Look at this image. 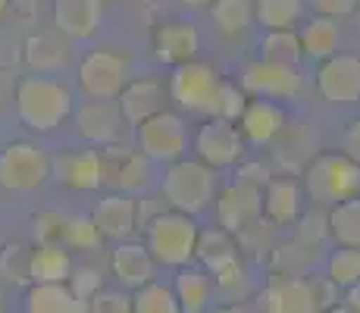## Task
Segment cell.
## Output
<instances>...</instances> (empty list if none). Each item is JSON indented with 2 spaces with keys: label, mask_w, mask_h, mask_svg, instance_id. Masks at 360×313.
Wrapping results in <instances>:
<instances>
[{
  "label": "cell",
  "mask_w": 360,
  "mask_h": 313,
  "mask_svg": "<svg viewBox=\"0 0 360 313\" xmlns=\"http://www.w3.org/2000/svg\"><path fill=\"white\" fill-rule=\"evenodd\" d=\"M354 16H357V32H360V4H357V10H354Z\"/></svg>",
  "instance_id": "56"
},
{
  "label": "cell",
  "mask_w": 360,
  "mask_h": 313,
  "mask_svg": "<svg viewBox=\"0 0 360 313\" xmlns=\"http://www.w3.org/2000/svg\"><path fill=\"white\" fill-rule=\"evenodd\" d=\"M342 151H345V157H348L351 163L360 166V120H354V122L348 125V129H345Z\"/></svg>",
  "instance_id": "49"
},
{
  "label": "cell",
  "mask_w": 360,
  "mask_h": 313,
  "mask_svg": "<svg viewBox=\"0 0 360 313\" xmlns=\"http://www.w3.org/2000/svg\"><path fill=\"white\" fill-rule=\"evenodd\" d=\"M329 238L338 248H357L360 250V198L342 200L329 210L326 217Z\"/></svg>",
  "instance_id": "31"
},
{
  "label": "cell",
  "mask_w": 360,
  "mask_h": 313,
  "mask_svg": "<svg viewBox=\"0 0 360 313\" xmlns=\"http://www.w3.org/2000/svg\"><path fill=\"white\" fill-rule=\"evenodd\" d=\"M310 4L320 10V16L338 19V16H348V13H354L360 0H310Z\"/></svg>",
  "instance_id": "48"
},
{
  "label": "cell",
  "mask_w": 360,
  "mask_h": 313,
  "mask_svg": "<svg viewBox=\"0 0 360 313\" xmlns=\"http://www.w3.org/2000/svg\"><path fill=\"white\" fill-rule=\"evenodd\" d=\"M16 97V79H13V69H0V113L13 103Z\"/></svg>",
  "instance_id": "50"
},
{
  "label": "cell",
  "mask_w": 360,
  "mask_h": 313,
  "mask_svg": "<svg viewBox=\"0 0 360 313\" xmlns=\"http://www.w3.org/2000/svg\"><path fill=\"white\" fill-rule=\"evenodd\" d=\"M75 125H79V135L91 144H116L122 132V116L116 101H85L75 110Z\"/></svg>",
  "instance_id": "17"
},
{
  "label": "cell",
  "mask_w": 360,
  "mask_h": 313,
  "mask_svg": "<svg viewBox=\"0 0 360 313\" xmlns=\"http://www.w3.org/2000/svg\"><path fill=\"white\" fill-rule=\"evenodd\" d=\"M195 151H198L200 163L210 166V170H217V166H232L245 154V138H241L238 125L210 116V120L198 129Z\"/></svg>",
  "instance_id": "11"
},
{
  "label": "cell",
  "mask_w": 360,
  "mask_h": 313,
  "mask_svg": "<svg viewBox=\"0 0 360 313\" xmlns=\"http://www.w3.org/2000/svg\"><path fill=\"white\" fill-rule=\"evenodd\" d=\"M213 23L223 34H245L254 23V4L251 0H213Z\"/></svg>",
  "instance_id": "33"
},
{
  "label": "cell",
  "mask_w": 360,
  "mask_h": 313,
  "mask_svg": "<svg viewBox=\"0 0 360 313\" xmlns=\"http://www.w3.org/2000/svg\"><path fill=\"white\" fill-rule=\"evenodd\" d=\"M260 313H316L307 279L273 276L260 295Z\"/></svg>",
  "instance_id": "20"
},
{
  "label": "cell",
  "mask_w": 360,
  "mask_h": 313,
  "mask_svg": "<svg viewBox=\"0 0 360 313\" xmlns=\"http://www.w3.org/2000/svg\"><path fill=\"white\" fill-rule=\"evenodd\" d=\"M22 57L38 75L44 72H60L69 63V47L60 38V32H32L22 44Z\"/></svg>",
  "instance_id": "24"
},
{
  "label": "cell",
  "mask_w": 360,
  "mask_h": 313,
  "mask_svg": "<svg viewBox=\"0 0 360 313\" xmlns=\"http://www.w3.org/2000/svg\"><path fill=\"white\" fill-rule=\"evenodd\" d=\"M301 176L304 191L316 204L335 207L342 200L360 198V166L351 163L345 154H316Z\"/></svg>",
  "instance_id": "4"
},
{
  "label": "cell",
  "mask_w": 360,
  "mask_h": 313,
  "mask_svg": "<svg viewBox=\"0 0 360 313\" xmlns=\"http://www.w3.org/2000/svg\"><path fill=\"white\" fill-rule=\"evenodd\" d=\"M138 151L150 163H176L188 151V129L182 116L176 113H157L148 122L138 125Z\"/></svg>",
  "instance_id": "8"
},
{
  "label": "cell",
  "mask_w": 360,
  "mask_h": 313,
  "mask_svg": "<svg viewBox=\"0 0 360 313\" xmlns=\"http://www.w3.org/2000/svg\"><path fill=\"white\" fill-rule=\"evenodd\" d=\"M110 267H113V276L120 279L126 288H141L148 282H157V263L154 257L148 254L144 245H135V241H120L110 254Z\"/></svg>",
  "instance_id": "23"
},
{
  "label": "cell",
  "mask_w": 360,
  "mask_h": 313,
  "mask_svg": "<svg viewBox=\"0 0 360 313\" xmlns=\"http://www.w3.org/2000/svg\"><path fill=\"white\" fill-rule=\"evenodd\" d=\"M116 107L126 125H141L150 116L163 113V85L157 79H129L122 94L116 97Z\"/></svg>",
  "instance_id": "18"
},
{
  "label": "cell",
  "mask_w": 360,
  "mask_h": 313,
  "mask_svg": "<svg viewBox=\"0 0 360 313\" xmlns=\"http://www.w3.org/2000/svg\"><path fill=\"white\" fill-rule=\"evenodd\" d=\"M316 88L329 103H357L360 101V57L335 53L323 60L316 72Z\"/></svg>",
  "instance_id": "13"
},
{
  "label": "cell",
  "mask_w": 360,
  "mask_h": 313,
  "mask_svg": "<svg viewBox=\"0 0 360 313\" xmlns=\"http://www.w3.org/2000/svg\"><path fill=\"white\" fill-rule=\"evenodd\" d=\"M269 179H273V170H269L263 160H254V163H241V170H238V182L257 188V191H263V188L269 185Z\"/></svg>",
  "instance_id": "47"
},
{
  "label": "cell",
  "mask_w": 360,
  "mask_h": 313,
  "mask_svg": "<svg viewBox=\"0 0 360 313\" xmlns=\"http://www.w3.org/2000/svg\"><path fill=\"white\" fill-rule=\"evenodd\" d=\"M160 191H163V200L169 204V210L185 213V217H198L200 210L210 207L213 194H217V176L200 160L182 157L166 166Z\"/></svg>",
  "instance_id": "3"
},
{
  "label": "cell",
  "mask_w": 360,
  "mask_h": 313,
  "mask_svg": "<svg viewBox=\"0 0 360 313\" xmlns=\"http://www.w3.org/2000/svg\"><path fill=\"white\" fill-rule=\"evenodd\" d=\"M210 273H204L200 267H182L176 276V285H172V295L179 301V310L182 313H204L207 304H210Z\"/></svg>",
  "instance_id": "28"
},
{
  "label": "cell",
  "mask_w": 360,
  "mask_h": 313,
  "mask_svg": "<svg viewBox=\"0 0 360 313\" xmlns=\"http://www.w3.org/2000/svg\"><path fill=\"white\" fill-rule=\"evenodd\" d=\"M245 107H248V94L238 85H232V82H223L219 85V101H217V120L235 122L245 113Z\"/></svg>",
  "instance_id": "41"
},
{
  "label": "cell",
  "mask_w": 360,
  "mask_h": 313,
  "mask_svg": "<svg viewBox=\"0 0 360 313\" xmlns=\"http://www.w3.org/2000/svg\"><path fill=\"white\" fill-rule=\"evenodd\" d=\"M326 313H351V310H348V307H338V304H335V307H329Z\"/></svg>",
  "instance_id": "55"
},
{
  "label": "cell",
  "mask_w": 360,
  "mask_h": 313,
  "mask_svg": "<svg viewBox=\"0 0 360 313\" xmlns=\"http://www.w3.org/2000/svg\"><path fill=\"white\" fill-rule=\"evenodd\" d=\"M144 235H148L144 248L154 257L157 267L182 269L195 260L200 229H198L195 217H185V213H176V210H163L144 226Z\"/></svg>",
  "instance_id": "2"
},
{
  "label": "cell",
  "mask_w": 360,
  "mask_h": 313,
  "mask_svg": "<svg viewBox=\"0 0 360 313\" xmlns=\"http://www.w3.org/2000/svg\"><path fill=\"white\" fill-rule=\"evenodd\" d=\"M51 176L75 191H94L103 185V166L98 151H63L51 160Z\"/></svg>",
  "instance_id": "15"
},
{
  "label": "cell",
  "mask_w": 360,
  "mask_h": 313,
  "mask_svg": "<svg viewBox=\"0 0 360 313\" xmlns=\"http://www.w3.org/2000/svg\"><path fill=\"white\" fill-rule=\"evenodd\" d=\"M326 279L335 288H354L360 282V250L357 248H335L326 260Z\"/></svg>",
  "instance_id": "37"
},
{
  "label": "cell",
  "mask_w": 360,
  "mask_h": 313,
  "mask_svg": "<svg viewBox=\"0 0 360 313\" xmlns=\"http://www.w3.org/2000/svg\"><path fill=\"white\" fill-rule=\"evenodd\" d=\"M88 304L69 291V285H29L25 313H85Z\"/></svg>",
  "instance_id": "29"
},
{
  "label": "cell",
  "mask_w": 360,
  "mask_h": 313,
  "mask_svg": "<svg viewBox=\"0 0 360 313\" xmlns=\"http://www.w3.org/2000/svg\"><path fill=\"white\" fill-rule=\"evenodd\" d=\"M301 13V0H254V19L266 32H295Z\"/></svg>",
  "instance_id": "32"
},
{
  "label": "cell",
  "mask_w": 360,
  "mask_h": 313,
  "mask_svg": "<svg viewBox=\"0 0 360 313\" xmlns=\"http://www.w3.org/2000/svg\"><path fill=\"white\" fill-rule=\"evenodd\" d=\"M101 25V0H53V29L72 41H85Z\"/></svg>",
  "instance_id": "21"
},
{
  "label": "cell",
  "mask_w": 360,
  "mask_h": 313,
  "mask_svg": "<svg viewBox=\"0 0 360 313\" xmlns=\"http://www.w3.org/2000/svg\"><path fill=\"white\" fill-rule=\"evenodd\" d=\"M219 85H223V79H219V72L213 66H207V63H185V66H176V72H172L169 94L188 113L217 116Z\"/></svg>",
  "instance_id": "5"
},
{
  "label": "cell",
  "mask_w": 360,
  "mask_h": 313,
  "mask_svg": "<svg viewBox=\"0 0 360 313\" xmlns=\"http://www.w3.org/2000/svg\"><path fill=\"white\" fill-rule=\"evenodd\" d=\"M103 245V238L94 229L91 217H66V235H63V248H79V250H98Z\"/></svg>",
  "instance_id": "39"
},
{
  "label": "cell",
  "mask_w": 360,
  "mask_h": 313,
  "mask_svg": "<svg viewBox=\"0 0 360 313\" xmlns=\"http://www.w3.org/2000/svg\"><path fill=\"white\" fill-rule=\"evenodd\" d=\"M217 313H245V310H241V307H238V304H229V307H219Z\"/></svg>",
  "instance_id": "53"
},
{
  "label": "cell",
  "mask_w": 360,
  "mask_h": 313,
  "mask_svg": "<svg viewBox=\"0 0 360 313\" xmlns=\"http://www.w3.org/2000/svg\"><path fill=\"white\" fill-rule=\"evenodd\" d=\"M182 6H188V10H198V6H207V4H213V0H179Z\"/></svg>",
  "instance_id": "52"
},
{
  "label": "cell",
  "mask_w": 360,
  "mask_h": 313,
  "mask_svg": "<svg viewBox=\"0 0 360 313\" xmlns=\"http://www.w3.org/2000/svg\"><path fill=\"white\" fill-rule=\"evenodd\" d=\"M29 248L4 245L0 248V279L10 285H32L29 279Z\"/></svg>",
  "instance_id": "38"
},
{
  "label": "cell",
  "mask_w": 360,
  "mask_h": 313,
  "mask_svg": "<svg viewBox=\"0 0 360 313\" xmlns=\"http://www.w3.org/2000/svg\"><path fill=\"white\" fill-rule=\"evenodd\" d=\"M103 166V182L116 188V194H131L141 191L150 182V160L135 148L126 144H107L101 154Z\"/></svg>",
  "instance_id": "10"
},
{
  "label": "cell",
  "mask_w": 360,
  "mask_h": 313,
  "mask_svg": "<svg viewBox=\"0 0 360 313\" xmlns=\"http://www.w3.org/2000/svg\"><path fill=\"white\" fill-rule=\"evenodd\" d=\"M198 51H200V34L191 23H166L154 34V53L166 66L195 63Z\"/></svg>",
  "instance_id": "19"
},
{
  "label": "cell",
  "mask_w": 360,
  "mask_h": 313,
  "mask_svg": "<svg viewBox=\"0 0 360 313\" xmlns=\"http://www.w3.org/2000/svg\"><path fill=\"white\" fill-rule=\"evenodd\" d=\"M314 260H316V250L297 245V241H288V245H279L273 250L276 276H288V279H307Z\"/></svg>",
  "instance_id": "34"
},
{
  "label": "cell",
  "mask_w": 360,
  "mask_h": 313,
  "mask_svg": "<svg viewBox=\"0 0 360 313\" xmlns=\"http://www.w3.org/2000/svg\"><path fill=\"white\" fill-rule=\"evenodd\" d=\"M329 238V226H326V217H320V213H307V217L301 219V226H297V235L295 241L304 248H314L320 250V245Z\"/></svg>",
  "instance_id": "42"
},
{
  "label": "cell",
  "mask_w": 360,
  "mask_h": 313,
  "mask_svg": "<svg viewBox=\"0 0 360 313\" xmlns=\"http://www.w3.org/2000/svg\"><path fill=\"white\" fill-rule=\"evenodd\" d=\"M6 10H10V0H0V23L6 19Z\"/></svg>",
  "instance_id": "54"
},
{
  "label": "cell",
  "mask_w": 360,
  "mask_h": 313,
  "mask_svg": "<svg viewBox=\"0 0 360 313\" xmlns=\"http://www.w3.org/2000/svg\"><path fill=\"white\" fill-rule=\"evenodd\" d=\"M0 248H4V241H0Z\"/></svg>",
  "instance_id": "58"
},
{
  "label": "cell",
  "mask_w": 360,
  "mask_h": 313,
  "mask_svg": "<svg viewBox=\"0 0 360 313\" xmlns=\"http://www.w3.org/2000/svg\"><path fill=\"white\" fill-rule=\"evenodd\" d=\"M0 307H4V288H0Z\"/></svg>",
  "instance_id": "57"
},
{
  "label": "cell",
  "mask_w": 360,
  "mask_h": 313,
  "mask_svg": "<svg viewBox=\"0 0 360 313\" xmlns=\"http://www.w3.org/2000/svg\"><path fill=\"white\" fill-rule=\"evenodd\" d=\"M16 113L32 132H53L72 113V91L51 75H22L16 82Z\"/></svg>",
  "instance_id": "1"
},
{
  "label": "cell",
  "mask_w": 360,
  "mask_h": 313,
  "mask_svg": "<svg viewBox=\"0 0 360 313\" xmlns=\"http://www.w3.org/2000/svg\"><path fill=\"white\" fill-rule=\"evenodd\" d=\"M307 285H310V298H314V310L316 313H326L329 307H335L338 304V288L326 279V276H310Z\"/></svg>",
  "instance_id": "45"
},
{
  "label": "cell",
  "mask_w": 360,
  "mask_h": 313,
  "mask_svg": "<svg viewBox=\"0 0 360 313\" xmlns=\"http://www.w3.org/2000/svg\"><path fill=\"white\" fill-rule=\"evenodd\" d=\"M85 313H131V298L122 295V291H110L103 288L88 301Z\"/></svg>",
  "instance_id": "44"
},
{
  "label": "cell",
  "mask_w": 360,
  "mask_h": 313,
  "mask_svg": "<svg viewBox=\"0 0 360 313\" xmlns=\"http://www.w3.org/2000/svg\"><path fill=\"white\" fill-rule=\"evenodd\" d=\"M131 313H182V310H179V301L169 285L148 282L141 288H135V295H131Z\"/></svg>",
  "instance_id": "36"
},
{
  "label": "cell",
  "mask_w": 360,
  "mask_h": 313,
  "mask_svg": "<svg viewBox=\"0 0 360 313\" xmlns=\"http://www.w3.org/2000/svg\"><path fill=\"white\" fill-rule=\"evenodd\" d=\"M301 41L297 32H266L260 38V60L263 63H279V66H295L301 60Z\"/></svg>",
  "instance_id": "35"
},
{
  "label": "cell",
  "mask_w": 360,
  "mask_h": 313,
  "mask_svg": "<svg viewBox=\"0 0 360 313\" xmlns=\"http://www.w3.org/2000/svg\"><path fill=\"white\" fill-rule=\"evenodd\" d=\"M91 222L103 241H126L138 229V204L129 194H107L98 200Z\"/></svg>",
  "instance_id": "16"
},
{
  "label": "cell",
  "mask_w": 360,
  "mask_h": 313,
  "mask_svg": "<svg viewBox=\"0 0 360 313\" xmlns=\"http://www.w3.org/2000/svg\"><path fill=\"white\" fill-rule=\"evenodd\" d=\"M69 291H72L79 301H91L98 291H103V276H101V269H79V273H72L69 276Z\"/></svg>",
  "instance_id": "43"
},
{
  "label": "cell",
  "mask_w": 360,
  "mask_h": 313,
  "mask_svg": "<svg viewBox=\"0 0 360 313\" xmlns=\"http://www.w3.org/2000/svg\"><path fill=\"white\" fill-rule=\"evenodd\" d=\"M51 179V157L32 141H13L0 151V188L34 191Z\"/></svg>",
  "instance_id": "6"
},
{
  "label": "cell",
  "mask_w": 360,
  "mask_h": 313,
  "mask_svg": "<svg viewBox=\"0 0 360 313\" xmlns=\"http://www.w3.org/2000/svg\"><path fill=\"white\" fill-rule=\"evenodd\" d=\"M32 232L38 245H60L63 248V235H66V217L57 210H44L38 213L32 222Z\"/></svg>",
  "instance_id": "40"
},
{
  "label": "cell",
  "mask_w": 360,
  "mask_h": 313,
  "mask_svg": "<svg viewBox=\"0 0 360 313\" xmlns=\"http://www.w3.org/2000/svg\"><path fill=\"white\" fill-rule=\"evenodd\" d=\"M195 257L204 263V267H200L204 273L217 276L219 269L238 263V241H235V235H229L226 229H210V232H200L198 235Z\"/></svg>",
  "instance_id": "27"
},
{
  "label": "cell",
  "mask_w": 360,
  "mask_h": 313,
  "mask_svg": "<svg viewBox=\"0 0 360 313\" xmlns=\"http://www.w3.org/2000/svg\"><path fill=\"white\" fill-rule=\"evenodd\" d=\"M129 85V60L113 51H91L79 63V88L88 101H116Z\"/></svg>",
  "instance_id": "7"
},
{
  "label": "cell",
  "mask_w": 360,
  "mask_h": 313,
  "mask_svg": "<svg viewBox=\"0 0 360 313\" xmlns=\"http://www.w3.org/2000/svg\"><path fill=\"white\" fill-rule=\"evenodd\" d=\"M288 122L285 110L273 101H248L245 113L238 116V132L241 138H248L251 144H273V138L282 132V125Z\"/></svg>",
  "instance_id": "22"
},
{
  "label": "cell",
  "mask_w": 360,
  "mask_h": 313,
  "mask_svg": "<svg viewBox=\"0 0 360 313\" xmlns=\"http://www.w3.org/2000/svg\"><path fill=\"white\" fill-rule=\"evenodd\" d=\"M6 23L16 25V29H32V25L38 23V4H34V0H10Z\"/></svg>",
  "instance_id": "46"
},
{
  "label": "cell",
  "mask_w": 360,
  "mask_h": 313,
  "mask_svg": "<svg viewBox=\"0 0 360 313\" xmlns=\"http://www.w3.org/2000/svg\"><path fill=\"white\" fill-rule=\"evenodd\" d=\"M260 217H263V191L241 182H232L229 188H223V194L217 200L219 229H226L229 235H241Z\"/></svg>",
  "instance_id": "12"
},
{
  "label": "cell",
  "mask_w": 360,
  "mask_h": 313,
  "mask_svg": "<svg viewBox=\"0 0 360 313\" xmlns=\"http://www.w3.org/2000/svg\"><path fill=\"white\" fill-rule=\"evenodd\" d=\"M241 91L254 101H295L301 94V75L295 66L254 60L241 69Z\"/></svg>",
  "instance_id": "9"
},
{
  "label": "cell",
  "mask_w": 360,
  "mask_h": 313,
  "mask_svg": "<svg viewBox=\"0 0 360 313\" xmlns=\"http://www.w3.org/2000/svg\"><path fill=\"white\" fill-rule=\"evenodd\" d=\"M72 276L69 250L60 245H38L29 254V279L32 285H66Z\"/></svg>",
  "instance_id": "25"
},
{
  "label": "cell",
  "mask_w": 360,
  "mask_h": 313,
  "mask_svg": "<svg viewBox=\"0 0 360 313\" xmlns=\"http://www.w3.org/2000/svg\"><path fill=\"white\" fill-rule=\"evenodd\" d=\"M348 310L360 313V282L354 285V288H348Z\"/></svg>",
  "instance_id": "51"
},
{
  "label": "cell",
  "mask_w": 360,
  "mask_h": 313,
  "mask_svg": "<svg viewBox=\"0 0 360 313\" xmlns=\"http://www.w3.org/2000/svg\"><path fill=\"white\" fill-rule=\"evenodd\" d=\"M276 144V163L295 176V172H304L310 166V160L316 157V129L310 122H285L282 132L273 138Z\"/></svg>",
  "instance_id": "14"
},
{
  "label": "cell",
  "mask_w": 360,
  "mask_h": 313,
  "mask_svg": "<svg viewBox=\"0 0 360 313\" xmlns=\"http://www.w3.org/2000/svg\"><path fill=\"white\" fill-rule=\"evenodd\" d=\"M297 41H301V53H307V57H316V60L335 57L338 41H342V32H338V19L314 16V19H310V23L301 29Z\"/></svg>",
  "instance_id": "30"
},
{
  "label": "cell",
  "mask_w": 360,
  "mask_h": 313,
  "mask_svg": "<svg viewBox=\"0 0 360 313\" xmlns=\"http://www.w3.org/2000/svg\"><path fill=\"white\" fill-rule=\"evenodd\" d=\"M263 210H266L269 226H288L301 213V185L295 179H269L266 194H263Z\"/></svg>",
  "instance_id": "26"
}]
</instances>
